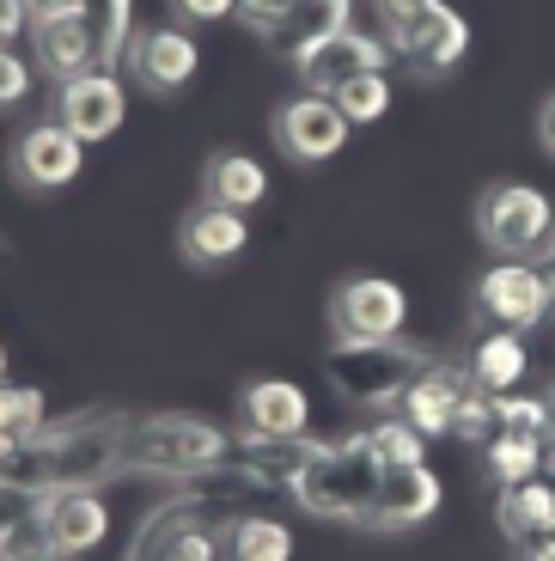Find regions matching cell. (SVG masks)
Instances as JSON below:
<instances>
[{
	"label": "cell",
	"mask_w": 555,
	"mask_h": 561,
	"mask_svg": "<svg viewBox=\"0 0 555 561\" xmlns=\"http://www.w3.org/2000/svg\"><path fill=\"white\" fill-rule=\"evenodd\" d=\"M135 421L123 409H80L31 439H7L0 446V482L31 494H61V489H104L123 477V446Z\"/></svg>",
	"instance_id": "cell-1"
},
{
	"label": "cell",
	"mask_w": 555,
	"mask_h": 561,
	"mask_svg": "<svg viewBox=\"0 0 555 561\" xmlns=\"http://www.w3.org/2000/svg\"><path fill=\"white\" fill-rule=\"evenodd\" d=\"M233 458V434L208 415H140L123 446V477H166L190 482Z\"/></svg>",
	"instance_id": "cell-2"
},
{
	"label": "cell",
	"mask_w": 555,
	"mask_h": 561,
	"mask_svg": "<svg viewBox=\"0 0 555 561\" xmlns=\"http://www.w3.org/2000/svg\"><path fill=\"white\" fill-rule=\"evenodd\" d=\"M433 360H440L433 348L403 342V336H385V342H330L324 373H330V385H336L342 403L390 409V403H403V391H409Z\"/></svg>",
	"instance_id": "cell-3"
},
{
	"label": "cell",
	"mask_w": 555,
	"mask_h": 561,
	"mask_svg": "<svg viewBox=\"0 0 555 561\" xmlns=\"http://www.w3.org/2000/svg\"><path fill=\"white\" fill-rule=\"evenodd\" d=\"M378 477H385V463L366 451V434H348L342 446H324L287 494L306 506V513H318V519L361 525L373 494H378Z\"/></svg>",
	"instance_id": "cell-4"
},
{
	"label": "cell",
	"mask_w": 555,
	"mask_h": 561,
	"mask_svg": "<svg viewBox=\"0 0 555 561\" xmlns=\"http://www.w3.org/2000/svg\"><path fill=\"white\" fill-rule=\"evenodd\" d=\"M476 232L495 256L531 263V256L555 251V208L531 183H488L483 202H476Z\"/></svg>",
	"instance_id": "cell-5"
},
{
	"label": "cell",
	"mask_w": 555,
	"mask_h": 561,
	"mask_svg": "<svg viewBox=\"0 0 555 561\" xmlns=\"http://www.w3.org/2000/svg\"><path fill=\"white\" fill-rule=\"evenodd\" d=\"M550 306H555V275H543L537 263L500 256L495 268L476 275V318H483L488 330L525 336V330H537V323L550 318Z\"/></svg>",
	"instance_id": "cell-6"
},
{
	"label": "cell",
	"mask_w": 555,
	"mask_h": 561,
	"mask_svg": "<svg viewBox=\"0 0 555 561\" xmlns=\"http://www.w3.org/2000/svg\"><path fill=\"white\" fill-rule=\"evenodd\" d=\"M403 323H409V294L385 275H348L330 294L336 342H385L403 336Z\"/></svg>",
	"instance_id": "cell-7"
},
{
	"label": "cell",
	"mask_w": 555,
	"mask_h": 561,
	"mask_svg": "<svg viewBox=\"0 0 555 561\" xmlns=\"http://www.w3.org/2000/svg\"><path fill=\"white\" fill-rule=\"evenodd\" d=\"M275 147L293 165H324L348 147V116L336 111V99L324 92H299L275 111Z\"/></svg>",
	"instance_id": "cell-8"
},
{
	"label": "cell",
	"mask_w": 555,
	"mask_h": 561,
	"mask_svg": "<svg viewBox=\"0 0 555 561\" xmlns=\"http://www.w3.org/2000/svg\"><path fill=\"white\" fill-rule=\"evenodd\" d=\"M440 506H445L440 477H433L428 463H403V470H385V477H378V494H373L361 525H373V531H416V525H428Z\"/></svg>",
	"instance_id": "cell-9"
},
{
	"label": "cell",
	"mask_w": 555,
	"mask_h": 561,
	"mask_svg": "<svg viewBox=\"0 0 555 561\" xmlns=\"http://www.w3.org/2000/svg\"><path fill=\"white\" fill-rule=\"evenodd\" d=\"M385 43L366 37V31H336V37H324L318 49H306V56L293 61L299 68V85L306 92H342L348 80H361V73H385Z\"/></svg>",
	"instance_id": "cell-10"
},
{
	"label": "cell",
	"mask_w": 555,
	"mask_h": 561,
	"mask_svg": "<svg viewBox=\"0 0 555 561\" xmlns=\"http://www.w3.org/2000/svg\"><path fill=\"white\" fill-rule=\"evenodd\" d=\"M123 116H128V92L111 68L61 80V128H73L86 147H92V140H111L116 128H123Z\"/></svg>",
	"instance_id": "cell-11"
},
{
	"label": "cell",
	"mask_w": 555,
	"mask_h": 561,
	"mask_svg": "<svg viewBox=\"0 0 555 561\" xmlns=\"http://www.w3.org/2000/svg\"><path fill=\"white\" fill-rule=\"evenodd\" d=\"M195 68H202V49L183 25H154L128 37V73L140 85H154V92H183L195 80Z\"/></svg>",
	"instance_id": "cell-12"
},
{
	"label": "cell",
	"mask_w": 555,
	"mask_h": 561,
	"mask_svg": "<svg viewBox=\"0 0 555 561\" xmlns=\"http://www.w3.org/2000/svg\"><path fill=\"white\" fill-rule=\"evenodd\" d=\"M471 391H476L471 366L433 360L428 373H421V379L403 391V421H409L421 439H440V434H452V415H458V403H464Z\"/></svg>",
	"instance_id": "cell-13"
},
{
	"label": "cell",
	"mask_w": 555,
	"mask_h": 561,
	"mask_svg": "<svg viewBox=\"0 0 555 561\" xmlns=\"http://www.w3.org/2000/svg\"><path fill=\"white\" fill-rule=\"evenodd\" d=\"M13 171H19V183H31V190H61V183H73L86 171V140L73 135V128H61V123H37L31 135H19Z\"/></svg>",
	"instance_id": "cell-14"
},
{
	"label": "cell",
	"mask_w": 555,
	"mask_h": 561,
	"mask_svg": "<svg viewBox=\"0 0 555 561\" xmlns=\"http://www.w3.org/2000/svg\"><path fill=\"white\" fill-rule=\"evenodd\" d=\"M245 244H250L245 214H238V208H220V202H195V208L178 220V251H183V263H195V268L233 263Z\"/></svg>",
	"instance_id": "cell-15"
},
{
	"label": "cell",
	"mask_w": 555,
	"mask_h": 561,
	"mask_svg": "<svg viewBox=\"0 0 555 561\" xmlns=\"http://www.w3.org/2000/svg\"><path fill=\"white\" fill-rule=\"evenodd\" d=\"M43 525H49L56 556H86V549H98L104 531H111V501L98 489H61L43 501Z\"/></svg>",
	"instance_id": "cell-16"
},
{
	"label": "cell",
	"mask_w": 555,
	"mask_h": 561,
	"mask_svg": "<svg viewBox=\"0 0 555 561\" xmlns=\"http://www.w3.org/2000/svg\"><path fill=\"white\" fill-rule=\"evenodd\" d=\"M238 421H245V434H306L312 427V397L299 391L293 379H250L238 391Z\"/></svg>",
	"instance_id": "cell-17"
},
{
	"label": "cell",
	"mask_w": 555,
	"mask_h": 561,
	"mask_svg": "<svg viewBox=\"0 0 555 561\" xmlns=\"http://www.w3.org/2000/svg\"><path fill=\"white\" fill-rule=\"evenodd\" d=\"M324 451V439H312V434H281V439H269V434H238L233 439V463L238 470H250V477H263L269 489H293V482L306 477V463Z\"/></svg>",
	"instance_id": "cell-18"
},
{
	"label": "cell",
	"mask_w": 555,
	"mask_h": 561,
	"mask_svg": "<svg viewBox=\"0 0 555 561\" xmlns=\"http://www.w3.org/2000/svg\"><path fill=\"white\" fill-rule=\"evenodd\" d=\"M397 49H403V61H409L421 80H445V73L464 61V49H471V25H464V13L440 7L433 19H421V25L409 31Z\"/></svg>",
	"instance_id": "cell-19"
},
{
	"label": "cell",
	"mask_w": 555,
	"mask_h": 561,
	"mask_svg": "<svg viewBox=\"0 0 555 561\" xmlns=\"http://www.w3.org/2000/svg\"><path fill=\"white\" fill-rule=\"evenodd\" d=\"M348 13H354V0H293L287 13L269 25V49L287 61H299L306 49H318L324 37L348 31Z\"/></svg>",
	"instance_id": "cell-20"
},
{
	"label": "cell",
	"mask_w": 555,
	"mask_h": 561,
	"mask_svg": "<svg viewBox=\"0 0 555 561\" xmlns=\"http://www.w3.org/2000/svg\"><path fill=\"white\" fill-rule=\"evenodd\" d=\"M37 31V56L43 68L56 73V80H80V73L104 68V56H98V37L92 25H86V13H61V19H43Z\"/></svg>",
	"instance_id": "cell-21"
},
{
	"label": "cell",
	"mask_w": 555,
	"mask_h": 561,
	"mask_svg": "<svg viewBox=\"0 0 555 561\" xmlns=\"http://www.w3.org/2000/svg\"><path fill=\"white\" fill-rule=\"evenodd\" d=\"M495 525L507 543H537V537H555V482L531 477V482H513V489H500L495 501Z\"/></svg>",
	"instance_id": "cell-22"
},
{
	"label": "cell",
	"mask_w": 555,
	"mask_h": 561,
	"mask_svg": "<svg viewBox=\"0 0 555 561\" xmlns=\"http://www.w3.org/2000/svg\"><path fill=\"white\" fill-rule=\"evenodd\" d=\"M202 202H220V208H257L269 202V171L257 165L250 153H214L202 165Z\"/></svg>",
	"instance_id": "cell-23"
},
{
	"label": "cell",
	"mask_w": 555,
	"mask_h": 561,
	"mask_svg": "<svg viewBox=\"0 0 555 561\" xmlns=\"http://www.w3.org/2000/svg\"><path fill=\"white\" fill-rule=\"evenodd\" d=\"M464 366H471L476 391H488V397L519 391V379H525V342H519L513 330H483Z\"/></svg>",
	"instance_id": "cell-24"
},
{
	"label": "cell",
	"mask_w": 555,
	"mask_h": 561,
	"mask_svg": "<svg viewBox=\"0 0 555 561\" xmlns=\"http://www.w3.org/2000/svg\"><path fill=\"white\" fill-rule=\"evenodd\" d=\"M226 561H293V531L275 513H233L226 519Z\"/></svg>",
	"instance_id": "cell-25"
},
{
	"label": "cell",
	"mask_w": 555,
	"mask_h": 561,
	"mask_svg": "<svg viewBox=\"0 0 555 561\" xmlns=\"http://www.w3.org/2000/svg\"><path fill=\"white\" fill-rule=\"evenodd\" d=\"M483 470L500 482V489L543 477V439H537V434H495V439L483 446Z\"/></svg>",
	"instance_id": "cell-26"
},
{
	"label": "cell",
	"mask_w": 555,
	"mask_h": 561,
	"mask_svg": "<svg viewBox=\"0 0 555 561\" xmlns=\"http://www.w3.org/2000/svg\"><path fill=\"white\" fill-rule=\"evenodd\" d=\"M37 427H49V397L37 385H0V446L31 439Z\"/></svg>",
	"instance_id": "cell-27"
},
{
	"label": "cell",
	"mask_w": 555,
	"mask_h": 561,
	"mask_svg": "<svg viewBox=\"0 0 555 561\" xmlns=\"http://www.w3.org/2000/svg\"><path fill=\"white\" fill-rule=\"evenodd\" d=\"M366 434V451H373L385 470H403V463H428V439L409 427V421H373V427H361Z\"/></svg>",
	"instance_id": "cell-28"
},
{
	"label": "cell",
	"mask_w": 555,
	"mask_h": 561,
	"mask_svg": "<svg viewBox=\"0 0 555 561\" xmlns=\"http://www.w3.org/2000/svg\"><path fill=\"white\" fill-rule=\"evenodd\" d=\"M80 13H86V25H92V37H98V56L104 61L123 56V43L135 37V31H128L135 0H80Z\"/></svg>",
	"instance_id": "cell-29"
},
{
	"label": "cell",
	"mask_w": 555,
	"mask_h": 561,
	"mask_svg": "<svg viewBox=\"0 0 555 561\" xmlns=\"http://www.w3.org/2000/svg\"><path fill=\"white\" fill-rule=\"evenodd\" d=\"M336 99V111L348 116V128L354 123H378V116L390 111V80L385 73H361V80H348L342 92H330Z\"/></svg>",
	"instance_id": "cell-30"
},
{
	"label": "cell",
	"mask_w": 555,
	"mask_h": 561,
	"mask_svg": "<svg viewBox=\"0 0 555 561\" xmlns=\"http://www.w3.org/2000/svg\"><path fill=\"white\" fill-rule=\"evenodd\" d=\"M495 427L500 434H543V427H550V403H543V397L500 391L495 397Z\"/></svg>",
	"instance_id": "cell-31"
},
{
	"label": "cell",
	"mask_w": 555,
	"mask_h": 561,
	"mask_svg": "<svg viewBox=\"0 0 555 561\" xmlns=\"http://www.w3.org/2000/svg\"><path fill=\"white\" fill-rule=\"evenodd\" d=\"M500 427H495V397L488 391H471L458 403V415H452V439H464V446H488Z\"/></svg>",
	"instance_id": "cell-32"
},
{
	"label": "cell",
	"mask_w": 555,
	"mask_h": 561,
	"mask_svg": "<svg viewBox=\"0 0 555 561\" xmlns=\"http://www.w3.org/2000/svg\"><path fill=\"white\" fill-rule=\"evenodd\" d=\"M43 501H49V494H31V489H7V482H0V549L13 543V531L19 525H31L43 513Z\"/></svg>",
	"instance_id": "cell-33"
},
{
	"label": "cell",
	"mask_w": 555,
	"mask_h": 561,
	"mask_svg": "<svg viewBox=\"0 0 555 561\" xmlns=\"http://www.w3.org/2000/svg\"><path fill=\"white\" fill-rule=\"evenodd\" d=\"M440 7H445V0H378V19H385V31L403 43L409 31L421 25V19H433V13H440Z\"/></svg>",
	"instance_id": "cell-34"
},
{
	"label": "cell",
	"mask_w": 555,
	"mask_h": 561,
	"mask_svg": "<svg viewBox=\"0 0 555 561\" xmlns=\"http://www.w3.org/2000/svg\"><path fill=\"white\" fill-rule=\"evenodd\" d=\"M31 99V68L0 43V111H13V104H25Z\"/></svg>",
	"instance_id": "cell-35"
},
{
	"label": "cell",
	"mask_w": 555,
	"mask_h": 561,
	"mask_svg": "<svg viewBox=\"0 0 555 561\" xmlns=\"http://www.w3.org/2000/svg\"><path fill=\"white\" fill-rule=\"evenodd\" d=\"M183 19H195V25H208V19H233L238 0H171Z\"/></svg>",
	"instance_id": "cell-36"
},
{
	"label": "cell",
	"mask_w": 555,
	"mask_h": 561,
	"mask_svg": "<svg viewBox=\"0 0 555 561\" xmlns=\"http://www.w3.org/2000/svg\"><path fill=\"white\" fill-rule=\"evenodd\" d=\"M25 0H0V43H13L19 31H25Z\"/></svg>",
	"instance_id": "cell-37"
},
{
	"label": "cell",
	"mask_w": 555,
	"mask_h": 561,
	"mask_svg": "<svg viewBox=\"0 0 555 561\" xmlns=\"http://www.w3.org/2000/svg\"><path fill=\"white\" fill-rule=\"evenodd\" d=\"M31 25H43V19H61V13H80V0H25Z\"/></svg>",
	"instance_id": "cell-38"
},
{
	"label": "cell",
	"mask_w": 555,
	"mask_h": 561,
	"mask_svg": "<svg viewBox=\"0 0 555 561\" xmlns=\"http://www.w3.org/2000/svg\"><path fill=\"white\" fill-rule=\"evenodd\" d=\"M537 135H543V147L555 153V92L543 99V111H537Z\"/></svg>",
	"instance_id": "cell-39"
},
{
	"label": "cell",
	"mask_w": 555,
	"mask_h": 561,
	"mask_svg": "<svg viewBox=\"0 0 555 561\" xmlns=\"http://www.w3.org/2000/svg\"><path fill=\"white\" fill-rule=\"evenodd\" d=\"M525 561H555V537H537V543H525Z\"/></svg>",
	"instance_id": "cell-40"
},
{
	"label": "cell",
	"mask_w": 555,
	"mask_h": 561,
	"mask_svg": "<svg viewBox=\"0 0 555 561\" xmlns=\"http://www.w3.org/2000/svg\"><path fill=\"white\" fill-rule=\"evenodd\" d=\"M537 439H543V463H555V415H550V427H543Z\"/></svg>",
	"instance_id": "cell-41"
},
{
	"label": "cell",
	"mask_w": 555,
	"mask_h": 561,
	"mask_svg": "<svg viewBox=\"0 0 555 561\" xmlns=\"http://www.w3.org/2000/svg\"><path fill=\"white\" fill-rule=\"evenodd\" d=\"M543 403H550V415H555V385H550V391H543Z\"/></svg>",
	"instance_id": "cell-42"
},
{
	"label": "cell",
	"mask_w": 555,
	"mask_h": 561,
	"mask_svg": "<svg viewBox=\"0 0 555 561\" xmlns=\"http://www.w3.org/2000/svg\"><path fill=\"white\" fill-rule=\"evenodd\" d=\"M0 385H7V348H0Z\"/></svg>",
	"instance_id": "cell-43"
},
{
	"label": "cell",
	"mask_w": 555,
	"mask_h": 561,
	"mask_svg": "<svg viewBox=\"0 0 555 561\" xmlns=\"http://www.w3.org/2000/svg\"><path fill=\"white\" fill-rule=\"evenodd\" d=\"M128 561H166V556H128Z\"/></svg>",
	"instance_id": "cell-44"
},
{
	"label": "cell",
	"mask_w": 555,
	"mask_h": 561,
	"mask_svg": "<svg viewBox=\"0 0 555 561\" xmlns=\"http://www.w3.org/2000/svg\"><path fill=\"white\" fill-rule=\"evenodd\" d=\"M543 470H550V482H555V463H543Z\"/></svg>",
	"instance_id": "cell-45"
},
{
	"label": "cell",
	"mask_w": 555,
	"mask_h": 561,
	"mask_svg": "<svg viewBox=\"0 0 555 561\" xmlns=\"http://www.w3.org/2000/svg\"><path fill=\"white\" fill-rule=\"evenodd\" d=\"M49 561H73V556H49Z\"/></svg>",
	"instance_id": "cell-46"
},
{
	"label": "cell",
	"mask_w": 555,
	"mask_h": 561,
	"mask_svg": "<svg viewBox=\"0 0 555 561\" xmlns=\"http://www.w3.org/2000/svg\"><path fill=\"white\" fill-rule=\"evenodd\" d=\"M550 263H555V251H550Z\"/></svg>",
	"instance_id": "cell-47"
},
{
	"label": "cell",
	"mask_w": 555,
	"mask_h": 561,
	"mask_svg": "<svg viewBox=\"0 0 555 561\" xmlns=\"http://www.w3.org/2000/svg\"><path fill=\"white\" fill-rule=\"evenodd\" d=\"M0 561H7V556H0Z\"/></svg>",
	"instance_id": "cell-48"
}]
</instances>
